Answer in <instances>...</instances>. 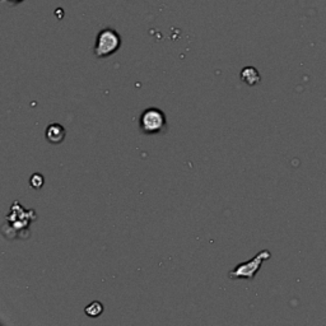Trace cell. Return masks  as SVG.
Instances as JSON below:
<instances>
[{
  "label": "cell",
  "mask_w": 326,
  "mask_h": 326,
  "mask_svg": "<svg viewBox=\"0 0 326 326\" xmlns=\"http://www.w3.org/2000/svg\"><path fill=\"white\" fill-rule=\"evenodd\" d=\"M120 46H121V37L119 33L112 28H105L97 35L93 53L98 59H105L116 53Z\"/></svg>",
  "instance_id": "3"
},
{
  "label": "cell",
  "mask_w": 326,
  "mask_h": 326,
  "mask_svg": "<svg viewBox=\"0 0 326 326\" xmlns=\"http://www.w3.org/2000/svg\"><path fill=\"white\" fill-rule=\"evenodd\" d=\"M139 128L145 135H153L164 133L167 129L166 115L157 107H149L141 112L139 117Z\"/></svg>",
  "instance_id": "1"
},
{
  "label": "cell",
  "mask_w": 326,
  "mask_h": 326,
  "mask_svg": "<svg viewBox=\"0 0 326 326\" xmlns=\"http://www.w3.org/2000/svg\"><path fill=\"white\" fill-rule=\"evenodd\" d=\"M8 1L12 4H18V3H22L23 0H8Z\"/></svg>",
  "instance_id": "8"
},
{
  "label": "cell",
  "mask_w": 326,
  "mask_h": 326,
  "mask_svg": "<svg viewBox=\"0 0 326 326\" xmlns=\"http://www.w3.org/2000/svg\"><path fill=\"white\" fill-rule=\"evenodd\" d=\"M104 312V304L101 303L100 301H93L88 304L87 307L84 308V314L88 317H98Z\"/></svg>",
  "instance_id": "6"
},
{
  "label": "cell",
  "mask_w": 326,
  "mask_h": 326,
  "mask_svg": "<svg viewBox=\"0 0 326 326\" xmlns=\"http://www.w3.org/2000/svg\"><path fill=\"white\" fill-rule=\"evenodd\" d=\"M46 139L49 143L51 144H60V143H63L64 139H65V128L63 125H60V124H50V125L46 128Z\"/></svg>",
  "instance_id": "4"
},
{
  "label": "cell",
  "mask_w": 326,
  "mask_h": 326,
  "mask_svg": "<svg viewBox=\"0 0 326 326\" xmlns=\"http://www.w3.org/2000/svg\"><path fill=\"white\" fill-rule=\"evenodd\" d=\"M44 182H45L44 176L37 172L33 173V175L31 176V179H29V185H31L33 189H41L44 186Z\"/></svg>",
  "instance_id": "7"
},
{
  "label": "cell",
  "mask_w": 326,
  "mask_h": 326,
  "mask_svg": "<svg viewBox=\"0 0 326 326\" xmlns=\"http://www.w3.org/2000/svg\"><path fill=\"white\" fill-rule=\"evenodd\" d=\"M270 257H272V254L269 250H261L251 260L239 264L235 269L231 270L228 273V278L229 279H254L259 273V270L261 269L264 261L269 260Z\"/></svg>",
  "instance_id": "2"
},
{
  "label": "cell",
  "mask_w": 326,
  "mask_h": 326,
  "mask_svg": "<svg viewBox=\"0 0 326 326\" xmlns=\"http://www.w3.org/2000/svg\"><path fill=\"white\" fill-rule=\"evenodd\" d=\"M240 77H241V81L244 82V83H246L247 85H256L261 79L260 73L257 72V69L254 68V66H246V68H244V69L241 70Z\"/></svg>",
  "instance_id": "5"
}]
</instances>
